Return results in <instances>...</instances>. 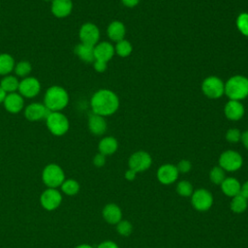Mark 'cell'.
Wrapping results in <instances>:
<instances>
[{
	"label": "cell",
	"instance_id": "15",
	"mask_svg": "<svg viewBox=\"0 0 248 248\" xmlns=\"http://www.w3.org/2000/svg\"><path fill=\"white\" fill-rule=\"evenodd\" d=\"M61 201V194L55 188L46 189L41 196V203L47 210H53L58 207Z\"/></svg>",
	"mask_w": 248,
	"mask_h": 248
},
{
	"label": "cell",
	"instance_id": "11",
	"mask_svg": "<svg viewBox=\"0 0 248 248\" xmlns=\"http://www.w3.org/2000/svg\"><path fill=\"white\" fill-rule=\"evenodd\" d=\"M128 164L129 169L135 170L138 173L148 170L152 164V159L147 152L140 150L133 153L130 156Z\"/></svg>",
	"mask_w": 248,
	"mask_h": 248
},
{
	"label": "cell",
	"instance_id": "36",
	"mask_svg": "<svg viewBox=\"0 0 248 248\" xmlns=\"http://www.w3.org/2000/svg\"><path fill=\"white\" fill-rule=\"evenodd\" d=\"M177 170L178 172H181V173H187L188 171H190L191 168H192V164L190 161L188 160H181L178 162L177 166Z\"/></svg>",
	"mask_w": 248,
	"mask_h": 248
},
{
	"label": "cell",
	"instance_id": "32",
	"mask_svg": "<svg viewBox=\"0 0 248 248\" xmlns=\"http://www.w3.org/2000/svg\"><path fill=\"white\" fill-rule=\"evenodd\" d=\"M176 192L181 197H191L193 194V186L187 180H181L176 185Z\"/></svg>",
	"mask_w": 248,
	"mask_h": 248
},
{
	"label": "cell",
	"instance_id": "28",
	"mask_svg": "<svg viewBox=\"0 0 248 248\" xmlns=\"http://www.w3.org/2000/svg\"><path fill=\"white\" fill-rule=\"evenodd\" d=\"M31 71H32V65L29 61H26V60H21L16 63L15 69H14L16 76L20 77L22 78L29 77V74L31 73Z\"/></svg>",
	"mask_w": 248,
	"mask_h": 248
},
{
	"label": "cell",
	"instance_id": "42",
	"mask_svg": "<svg viewBox=\"0 0 248 248\" xmlns=\"http://www.w3.org/2000/svg\"><path fill=\"white\" fill-rule=\"evenodd\" d=\"M240 194L243 195L247 200H248V180L243 183L241 185V190H240Z\"/></svg>",
	"mask_w": 248,
	"mask_h": 248
},
{
	"label": "cell",
	"instance_id": "12",
	"mask_svg": "<svg viewBox=\"0 0 248 248\" xmlns=\"http://www.w3.org/2000/svg\"><path fill=\"white\" fill-rule=\"evenodd\" d=\"M50 111L46 108L44 103L34 102L24 108V116L30 122H37L46 120V116Z\"/></svg>",
	"mask_w": 248,
	"mask_h": 248
},
{
	"label": "cell",
	"instance_id": "24",
	"mask_svg": "<svg viewBox=\"0 0 248 248\" xmlns=\"http://www.w3.org/2000/svg\"><path fill=\"white\" fill-rule=\"evenodd\" d=\"M98 148H99V152L104 154L105 156L111 155L117 150L118 142L116 139H114L113 137H105L100 140L98 144Z\"/></svg>",
	"mask_w": 248,
	"mask_h": 248
},
{
	"label": "cell",
	"instance_id": "26",
	"mask_svg": "<svg viewBox=\"0 0 248 248\" xmlns=\"http://www.w3.org/2000/svg\"><path fill=\"white\" fill-rule=\"evenodd\" d=\"M18 85H19V80L17 79L16 76H13V75H8L3 77V78L0 81V86L3 88V90L7 94L16 92L18 90Z\"/></svg>",
	"mask_w": 248,
	"mask_h": 248
},
{
	"label": "cell",
	"instance_id": "37",
	"mask_svg": "<svg viewBox=\"0 0 248 248\" xmlns=\"http://www.w3.org/2000/svg\"><path fill=\"white\" fill-rule=\"evenodd\" d=\"M93 164L96 166V167H98V168H101V167H103L105 164H106V156L104 155V154H102V153H98V154H96L95 156H94V158H93Z\"/></svg>",
	"mask_w": 248,
	"mask_h": 248
},
{
	"label": "cell",
	"instance_id": "27",
	"mask_svg": "<svg viewBox=\"0 0 248 248\" xmlns=\"http://www.w3.org/2000/svg\"><path fill=\"white\" fill-rule=\"evenodd\" d=\"M231 209L234 213H242L247 209L248 200L241 194H238L232 198Z\"/></svg>",
	"mask_w": 248,
	"mask_h": 248
},
{
	"label": "cell",
	"instance_id": "16",
	"mask_svg": "<svg viewBox=\"0 0 248 248\" xmlns=\"http://www.w3.org/2000/svg\"><path fill=\"white\" fill-rule=\"evenodd\" d=\"M50 3V12L55 17H66L70 16L73 11L72 0H52Z\"/></svg>",
	"mask_w": 248,
	"mask_h": 248
},
{
	"label": "cell",
	"instance_id": "45",
	"mask_svg": "<svg viewBox=\"0 0 248 248\" xmlns=\"http://www.w3.org/2000/svg\"><path fill=\"white\" fill-rule=\"evenodd\" d=\"M76 248H93V247L90 246V245H88V244H81V245L77 246Z\"/></svg>",
	"mask_w": 248,
	"mask_h": 248
},
{
	"label": "cell",
	"instance_id": "14",
	"mask_svg": "<svg viewBox=\"0 0 248 248\" xmlns=\"http://www.w3.org/2000/svg\"><path fill=\"white\" fill-rule=\"evenodd\" d=\"M3 105L8 112L16 114L24 108V98L17 92L9 93L6 95Z\"/></svg>",
	"mask_w": 248,
	"mask_h": 248
},
{
	"label": "cell",
	"instance_id": "41",
	"mask_svg": "<svg viewBox=\"0 0 248 248\" xmlns=\"http://www.w3.org/2000/svg\"><path fill=\"white\" fill-rule=\"evenodd\" d=\"M140 1V0H121V2H122L126 7H130V8L137 6Z\"/></svg>",
	"mask_w": 248,
	"mask_h": 248
},
{
	"label": "cell",
	"instance_id": "35",
	"mask_svg": "<svg viewBox=\"0 0 248 248\" xmlns=\"http://www.w3.org/2000/svg\"><path fill=\"white\" fill-rule=\"evenodd\" d=\"M226 140L230 142H237L241 140V133L237 129H230L226 133Z\"/></svg>",
	"mask_w": 248,
	"mask_h": 248
},
{
	"label": "cell",
	"instance_id": "9",
	"mask_svg": "<svg viewBox=\"0 0 248 248\" xmlns=\"http://www.w3.org/2000/svg\"><path fill=\"white\" fill-rule=\"evenodd\" d=\"M80 43L88 46H96L100 39V30L98 26L92 22L83 23L78 31Z\"/></svg>",
	"mask_w": 248,
	"mask_h": 248
},
{
	"label": "cell",
	"instance_id": "3",
	"mask_svg": "<svg viewBox=\"0 0 248 248\" xmlns=\"http://www.w3.org/2000/svg\"><path fill=\"white\" fill-rule=\"evenodd\" d=\"M225 94L230 100L240 101L248 96V78L243 76H233L225 83Z\"/></svg>",
	"mask_w": 248,
	"mask_h": 248
},
{
	"label": "cell",
	"instance_id": "22",
	"mask_svg": "<svg viewBox=\"0 0 248 248\" xmlns=\"http://www.w3.org/2000/svg\"><path fill=\"white\" fill-rule=\"evenodd\" d=\"M107 33H108V38L111 41L117 43V42L124 39L126 29H125V26L122 22H120L118 20H115V21H112L108 24V29H107Z\"/></svg>",
	"mask_w": 248,
	"mask_h": 248
},
{
	"label": "cell",
	"instance_id": "5",
	"mask_svg": "<svg viewBox=\"0 0 248 248\" xmlns=\"http://www.w3.org/2000/svg\"><path fill=\"white\" fill-rule=\"evenodd\" d=\"M43 181L49 188L60 186L65 179L63 170L56 164L47 165L43 170Z\"/></svg>",
	"mask_w": 248,
	"mask_h": 248
},
{
	"label": "cell",
	"instance_id": "43",
	"mask_svg": "<svg viewBox=\"0 0 248 248\" xmlns=\"http://www.w3.org/2000/svg\"><path fill=\"white\" fill-rule=\"evenodd\" d=\"M245 146L246 149H248V131H245L244 133L241 134V140H240Z\"/></svg>",
	"mask_w": 248,
	"mask_h": 248
},
{
	"label": "cell",
	"instance_id": "40",
	"mask_svg": "<svg viewBox=\"0 0 248 248\" xmlns=\"http://www.w3.org/2000/svg\"><path fill=\"white\" fill-rule=\"evenodd\" d=\"M136 175H137V172H136L135 170H131V169H129V170H127L125 171V178H126L127 180H129V181L134 180L135 177H136Z\"/></svg>",
	"mask_w": 248,
	"mask_h": 248
},
{
	"label": "cell",
	"instance_id": "38",
	"mask_svg": "<svg viewBox=\"0 0 248 248\" xmlns=\"http://www.w3.org/2000/svg\"><path fill=\"white\" fill-rule=\"evenodd\" d=\"M93 67L94 70L98 73H103L107 70V62L104 61H100V60H95L93 62Z\"/></svg>",
	"mask_w": 248,
	"mask_h": 248
},
{
	"label": "cell",
	"instance_id": "23",
	"mask_svg": "<svg viewBox=\"0 0 248 248\" xmlns=\"http://www.w3.org/2000/svg\"><path fill=\"white\" fill-rule=\"evenodd\" d=\"M76 55L83 62L86 63H91L95 61L94 57V46L84 45L82 43H79L75 46L74 49Z\"/></svg>",
	"mask_w": 248,
	"mask_h": 248
},
{
	"label": "cell",
	"instance_id": "21",
	"mask_svg": "<svg viewBox=\"0 0 248 248\" xmlns=\"http://www.w3.org/2000/svg\"><path fill=\"white\" fill-rule=\"evenodd\" d=\"M221 189H222V192L227 197L232 198V197L240 194L241 184L234 177H226L224 179V181L221 183Z\"/></svg>",
	"mask_w": 248,
	"mask_h": 248
},
{
	"label": "cell",
	"instance_id": "8",
	"mask_svg": "<svg viewBox=\"0 0 248 248\" xmlns=\"http://www.w3.org/2000/svg\"><path fill=\"white\" fill-rule=\"evenodd\" d=\"M191 202L193 207L198 211H206L213 204V197L206 189H198L193 192L191 196Z\"/></svg>",
	"mask_w": 248,
	"mask_h": 248
},
{
	"label": "cell",
	"instance_id": "34",
	"mask_svg": "<svg viewBox=\"0 0 248 248\" xmlns=\"http://www.w3.org/2000/svg\"><path fill=\"white\" fill-rule=\"evenodd\" d=\"M236 26L244 36L248 37V13H242L237 16Z\"/></svg>",
	"mask_w": 248,
	"mask_h": 248
},
{
	"label": "cell",
	"instance_id": "39",
	"mask_svg": "<svg viewBox=\"0 0 248 248\" xmlns=\"http://www.w3.org/2000/svg\"><path fill=\"white\" fill-rule=\"evenodd\" d=\"M97 248H118V246L115 242H113L111 240H106V241H103L102 243H100Z\"/></svg>",
	"mask_w": 248,
	"mask_h": 248
},
{
	"label": "cell",
	"instance_id": "4",
	"mask_svg": "<svg viewBox=\"0 0 248 248\" xmlns=\"http://www.w3.org/2000/svg\"><path fill=\"white\" fill-rule=\"evenodd\" d=\"M46 124L48 131L56 137L65 135L70 128L69 119L60 111H50L46 118Z\"/></svg>",
	"mask_w": 248,
	"mask_h": 248
},
{
	"label": "cell",
	"instance_id": "25",
	"mask_svg": "<svg viewBox=\"0 0 248 248\" xmlns=\"http://www.w3.org/2000/svg\"><path fill=\"white\" fill-rule=\"evenodd\" d=\"M15 59L9 53H0V76L5 77L10 75L15 69Z\"/></svg>",
	"mask_w": 248,
	"mask_h": 248
},
{
	"label": "cell",
	"instance_id": "1",
	"mask_svg": "<svg viewBox=\"0 0 248 248\" xmlns=\"http://www.w3.org/2000/svg\"><path fill=\"white\" fill-rule=\"evenodd\" d=\"M90 106L93 113L105 117L113 114L118 109L119 99L111 90L103 88L92 95Z\"/></svg>",
	"mask_w": 248,
	"mask_h": 248
},
{
	"label": "cell",
	"instance_id": "6",
	"mask_svg": "<svg viewBox=\"0 0 248 248\" xmlns=\"http://www.w3.org/2000/svg\"><path fill=\"white\" fill-rule=\"evenodd\" d=\"M243 159L234 150H226L219 157V167L227 171H235L242 167Z\"/></svg>",
	"mask_w": 248,
	"mask_h": 248
},
{
	"label": "cell",
	"instance_id": "10",
	"mask_svg": "<svg viewBox=\"0 0 248 248\" xmlns=\"http://www.w3.org/2000/svg\"><path fill=\"white\" fill-rule=\"evenodd\" d=\"M17 91L23 98H35L41 91V82L35 77H26L19 80Z\"/></svg>",
	"mask_w": 248,
	"mask_h": 248
},
{
	"label": "cell",
	"instance_id": "31",
	"mask_svg": "<svg viewBox=\"0 0 248 248\" xmlns=\"http://www.w3.org/2000/svg\"><path fill=\"white\" fill-rule=\"evenodd\" d=\"M61 188L66 195L74 196L78 192L79 184L74 179H68L64 180V182L61 184Z\"/></svg>",
	"mask_w": 248,
	"mask_h": 248
},
{
	"label": "cell",
	"instance_id": "13",
	"mask_svg": "<svg viewBox=\"0 0 248 248\" xmlns=\"http://www.w3.org/2000/svg\"><path fill=\"white\" fill-rule=\"evenodd\" d=\"M178 170L176 166L172 164L162 165L157 170V178L160 183L165 185L172 184L178 178Z\"/></svg>",
	"mask_w": 248,
	"mask_h": 248
},
{
	"label": "cell",
	"instance_id": "20",
	"mask_svg": "<svg viewBox=\"0 0 248 248\" xmlns=\"http://www.w3.org/2000/svg\"><path fill=\"white\" fill-rule=\"evenodd\" d=\"M104 219L112 225H116L122 219V211L115 203H108L103 208Z\"/></svg>",
	"mask_w": 248,
	"mask_h": 248
},
{
	"label": "cell",
	"instance_id": "30",
	"mask_svg": "<svg viewBox=\"0 0 248 248\" xmlns=\"http://www.w3.org/2000/svg\"><path fill=\"white\" fill-rule=\"evenodd\" d=\"M209 178L212 183H214L216 185H221V183L226 178L225 170L219 166L214 167L209 171Z\"/></svg>",
	"mask_w": 248,
	"mask_h": 248
},
{
	"label": "cell",
	"instance_id": "19",
	"mask_svg": "<svg viewBox=\"0 0 248 248\" xmlns=\"http://www.w3.org/2000/svg\"><path fill=\"white\" fill-rule=\"evenodd\" d=\"M88 129L95 136H102L107 131V122L104 116L92 113L88 118Z\"/></svg>",
	"mask_w": 248,
	"mask_h": 248
},
{
	"label": "cell",
	"instance_id": "33",
	"mask_svg": "<svg viewBox=\"0 0 248 248\" xmlns=\"http://www.w3.org/2000/svg\"><path fill=\"white\" fill-rule=\"evenodd\" d=\"M116 231L120 235L128 236L133 232V225L127 220H120L116 224Z\"/></svg>",
	"mask_w": 248,
	"mask_h": 248
},
{
	"label": "cell",
	"instance_id": "46",
	"mask_svg": "<svg viewBox=\"0 0 248 248\" xmlns=\"http://www.w3.org/2000/svg\"><path fill=\"white\" fill-rule=\"evenodd\" d=\"M44 1H46V2H51L52 0H44Z\"/></svg>",
	"mask_w": 248,
	"mask_h": 248
},
{
	"label": "cell",
	"instance_id": "7",
	"mask_svg": "<svg viewBox=\"0 0 248 248\" xmlns=\"http://www.w3.org/2000/svg\"><path fill=\"white\" fill-rule=\"evenodd\" d=\"M203 94L210 99H218L225 93V84L217 77L206 78L202 84Z\"/></svg>",
	"mask_w": 248,
	"mask_h": 248
},
{
	"label": "cell",
	"instance_id": "2",
	"mask_svg": "<svg viewBox=\"0 0 248 248\" xmlns=\"http://www.w3.org/2000/svg\"><path fill=\"white\" fill-rule=\"evenodd\" d=\"M70 101L67 90L60 85H52L48 87L44 96V105L49 111H61Z\"/></svg>",
	"mask_w": 248,
	"mask_h": 248
},
{
	"label": "cell",
	"instance_id": "18",
	"mask_svg": "<svg viewBox=\"0 0 248 248\" xmlns=\"http://www.w3.org/2000/svg\"><path fill=\"white\" fill-rule=\"evenodd\" d=\"M224 112L228 119L236 121V120H239L243 116L244 107L242 106V104L239 101L230 100L225 106Z\"/></svg>",
	"mask_w": 248,
	"mask_h": 248
},
{
	"label": "cell",
	"instance_id": "44",
	"mask_svg": "<svg viewBox=\"0 0 248 248\" xmlns=\"http://www.w3.org/2000/svg\"><path fill=\"white\" fill-rule=\"evenodd\" d=\"M7 93L3 90V88L0 86V103H3L4 102V99L6 97Z\"/></svg>",
	"mask_w": 248,
	"mask_h": 248
},
{
	"label": "cell",
	"instance_id": "29",
	"mask_svg": "<svg viewBox=\"0 0 248 248\" xmlns=\"http://www.w3.org/2000/svg\"><path fill=\"white\" fill-rule=\"evenodd\" d=\"M133 50L132 45L130 44L129 41L127 40H121L119 42L116 43L115 46H114V51L121 57H126L129 56L131 54Z\"/></svg>",
	"mask_w": 248,
	"mask_h": 248
},
{
	"label": "cell",
	"instance_id": "17",
	"mask_svg": "<svg viewBox=\"0 0 248 248\" xmlns=\"http://www.w3.org/2000/svg\"><path fill=\"white\" fill-rule=\"evenodd\" d=\"M114 46L108 42H101L94 46L95 60L107 62L109 61L114 54Z\"/></svg>",
	"mask_w": 248,
	"mask_h": 248
}]
</instances>
